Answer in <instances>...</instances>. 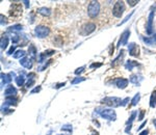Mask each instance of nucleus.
I'll return each instance as SVG.
<instances>
[{
  "label": "nucleus",
  "mask_w": 156,
  "mask_h": 135,
  "mask_svg": "<svg viewBox=\"0 0 156 135\" xmlns=\"http://www.w3.org/2000/svg\"><path fill=\"white\" fill-rule=\"evenodd\" d=\"M99 114L105 119H108V121H116L117 119V114L113 109H106V108H97L96 109Z\"/></svg>",
  "instance_id": "obj_1"
},
{
  "label": "nucleus",
  "mask_w": 156,
  "mask_h": 135,
  "mask_svg": "<svg viewBox=\"0 0 156 135\" xmlns=\"http://www.w3.org/2000/svg\"><path fill=\"white\" fill-rule=\"evenodd\" d=\"M100 12V3L98 1L90 2L89 7H87V14L91 18H96Z\"/></svg>",
  "instance_id": "obj_2"
},
{
  "label": "nucleus",
  "mask_w": 156,
  "mask_h": 135,
  "mask_svg": "<svg viewBox=\"0 0 156 135\" xmlns=\"http://www.w3.org/2000/svg\"><path fill=\"white\" fill-rule=\"evenodd\" d=\"M101 103L105 104V105L109 106V107H118V106L122 105V100L117 97H107L101 101Z\"/></svg>",
  "instance_id": "obj_3"
},
{
  "label": "nucleus",
  "mask_w": 156,
  "mask_h": 135,
  "mask_svg": "<svg viewBox=\"0 0 156 135\" xmlns=\"http://www.w3.org/2000/svg\"><path fill=\"white\" fill-rule=\"evenodd\" d=\"M125 10V4L123 1H118L115 3V5H113V14L115 17H117V18H121V16L123 15V13H124Z\"/></svg>",
  "instance_id": "obj_4"
},
{
  "label": "nucleus",
  "mask_w": 156,
  "mask_h": 135,
  "mask_svg": "<svg viewBox=\"0 0 156 135\" xmlns=\"http://www.w3.org/2000/svg\"><path fill=\"white\" fill-rule=\"evenodd\" d=\"M50 33V29L46 26H37L34 29V34L36 36H38L40 39H43L48 36V34Z\"/></svg>",
  "instance_id": "obj_5"
},
{
  "label": "nucleus",
  "mask_w": 156,
  "mask_h": 135,
  "mask_svg": "<svg viewBox=\"0 0 156 135\" xmlns=\"http://www.w3.org/2000/svg\"><path fill=\"white\" fill-rule=\"evenodd\" d=\"M21 15H22V4L21 3L13 4L10 10V16L13 17V18H18Z\"/></svg>",
  "instance_id": "obj_6"
},
{
  "label": "nucleus",
  "mask_w": 156,
  "mask_h": 135,
  "mask_svg": "<svg viewBox=\"0 0 156 135\" xmlns=\"http://www.w3.org/2000/svg\"><path fill=\"white\" fill-rule=\"evenodd\" d=\"M96 29V25L94 23H85L84 25L81 27L80 33L82 36H87V34H90Z\"/></svg>",
  "instance_id": "obj_7"
},
{
  "label": "nucleus",
  "mask_w": 156,
  "mask_h": 135,
  "mask_svg": "<svg viewBox=\"0 0 156 135\" xmlns=\"http://www.w3.org/2000/svg\"><path fill=\"white\" fill-rule=\"evenodd\" d=\"M129 36H130V31H129V30H125V31L122 33V36H121L120 40H119V43H118L117 47L119 48L120 46L127 45V41H128Z\"/></svg>",
  "instance_id": "obj_8"
},
{
  "label": "nucleus",
  "mask_w": 156,
  "mask_h": 135,
  "mask_svg": "<svg viewBox=\"0 0 156 135\" xmlns=\"http://www.w3.org/2000/svg\"><path fill=\"white\" fill-rule=\"evenodd\" d=\"M128 48H129V54L131 56H135L137 57L140 55V47L137 45H135L134 43H131V44L128 45Z\"/></svg>",
  "instance_id": "obj_9"
},
{
  "label": "nucleus",
  "mask_w": 156,
  "mask_h": 135,
  "mask_svg": "<svg viewBox=\"0 0 156 135\" xmlns=\"http://www.w3.org/2000/svg\"><path fill=\"white\" fill-rule=\"evenodd\" d=\"M153 18H154V12H151L149 15L148 23H147V33L148 34H151L153 31Z\"/></svg>",
  "instance_id": "obj_10"
},
{
  "label": "nucleus",
  "mask_w": 156,
  "mask_h": 135,
  "mask_svg": "<svg viewBox=\"0 0 156 135\" xmlns=\"http://www.w3.org/2000/svg\"><path fill=\"white\" fill-rule=\"evenodd\" d=\"M12 76H14V73H10V74H6L4 75L3 73H1V86L3 85H6L8 84L10 81H12Z\"/></svg>",
  "instance_id": "obj_11"
},
{
  "label": "nucleus",
  "mask_w": 156,
  "mask_h": 135,
  "mask_svg": "<svg viewBox=\"0 0 156 135\" xmlns=\"http://www.w3.org/2000/svg\"><path fill=\"white\" fill-rule=\"evenodd\" d=\"M4 95L6 97H16L17 95V90L13 85H8L7 88L4 90Z\"/></svg>",
  "instance_id": "obj_12"
},
{
  "label": "nucleus",
  "mask_w": 156,
  "mask_h": 135,
  "mask_svg": "<svg viewBox=\"0 0 156 135\" xmlns=\"http://www.w3.org/2000/svg\"><path fill=\"white\" fill-rule=\"evenodd\" d=\"M116 85L118 86L119 88H125L127 85H128V80L125 79V78H118L117 80L115 81Z\"/></svg>",
  "instance_id": "obj_13"
},
{
  "label": "nucleus",
  "mask_w": 156,
  "mask_h": 135,
  "mask_svg": "<svg viewBox=\"0 0 156 135\" xmlns=\"http://www.w3.org/2000/svg\"><path fill=\"white\" fill-rule=\"evenodd\" d=\"M20 65L22 67L26 68V69H31L32 68V62L28 57H24L22 59H20Z\"/></svg>",
  "instance_id": "obj_14"
},
{
  "label": "nucleus",
  "mask_w": 156,
  "mask_h": 135,
  "mask_svg": "<svg viewBox=\"0 0 156 135\" xmlns=\"http://www.w3.org/2000/svg\"><path fill=\"white\" fill-rule=\"evenodd\" d=\"M18 99L16 97H6L5 101H4V105L5 106H10V105H17Z\"/></svg>",
  "instance_id": "obj_15"
},
{
  "label": "nucleus",
  "mask_w": 156,
  "mask_h": 135,
  "mask_svg": "<svg viewBox=\"0 0 156 135\" xmlns=\"http://www.w3.org/2000/svg\"><path fill=\"white\" fill-rule=\"evenodd\" d=\"M54 53H55V51H54V50H46L45 52H43V53L40 55L39 62H43L44 59H45L47 56H51V55H53Z\"/></svg>",
  "instance_id": "obj_16"
},
{
  "label": "nucleus",
  "mask_w": 156,
  "mask_h": 135,
  "mask_svg": "<svg viewBox=\"0 0 156 135\" xmlns=\"http://www.w3.org/2000/svg\"><path fill=\"white\" fill-rule=\"evenodd\" d=\"M124 53H125L124 50H121V52H120V54H119V56H118L117 58H116L115 60H113V62H111V66H113V67H117L118 65H120L121 62H122V59H123V57H124Z\"/></svg>",
  "instance_id": "obj_17"
},
{
  "label": "nucleus",
  "mask_w": 156,
  "mask_h": 135,
  "mask_svg": "<svg viewBox=\"0 0 156 135\" xmlns=\"http://www.w3.org/2000/svg\"><path fill=\"white\" fill-rule=\"evenodd\" d=\"M38 13L41 14L42 16H45V17H49L51 15V10L48 7H41L38 10Z\"/></svg>",
  "instance_id": "obj_18"
},
{
  "label": "nucleus",
  "mask_w": 156,
  "mask_h": 135,
  "mask_svg": "<svg viewBox=\"0 0 156 135\" xmlns=\"http://www.w3.org/2000/svg\"><path fill=\"white\" fill-rule=\"evenodd\" d=\"M28 77H29V79H28L27 83H26V88H31V86L34 84V77H36V74L30 73L29 75H28Z\"/></svg>",
  "instance_id": "obj_19"
},
{
  "label": "nucleus",
  "mask_w": 156,
  "mask_h": 135,
  "mask_svg": "<svg viewBox=\"0 0 156 135\" xmlns=\"http://www.w3.org/2000/svg\"><path fill=\"white\" fill-rule=\"evenodd\" d=\"M137 66H138L137 62H134V60H128V62L125 64L126 70H129V71H131V70L133 69V67H137Z\"/></svg>",
  "instance_id": "obj_20"
},
{
  "label": "nucleus",
  "mask_w": 156,
  "mask_h": 135,
  "mask_svg": "<svg viewBox=\"0 0 156 135\" xmlns=\"http://www.w3.org/2000/svg\"><path fill=\"white\" fill-rule=\"evenodd\" d=\"M28 54L31 56L34 59H36V55H37V49L34 45H30L29 46V49H28Z\"/></svg>",
  "instance_id": "obj_21"
},
{
  "label": "nucleus",
  "mask_w": 156,
  "mask_h": 135,
  "mask_svg": "<svg viewBox=\"0 0 156 135\" xmlns=\"http://www.w3.org/2000/svg\"><path fill=\"white\" fill-rule=\"evenodd\" d=\"M16 82H17V84H18V86L23 85L24 82H25V76H24V73L21 74V75H19L18 77L16 78Z\"/></svg>",
  "instance_id": "obj_22"
},
{
  "label": "nucleus",
  "mask_w": 156,
  "mask_h": 135,
  "mask_svg": "<svg viewBox=\"0 0 156 135\" xmlns=\"http://www.w3.org/2000/svg\"><path fill=\"white\" fill-rule=\"evenodd\" d=\"M53 43H54V45H56L57 47H61L63 44V38H61L60 36H56L55 38L53 39Z\"/></svg>",
  "instance_id": "obj_23"
},
{
  "label": "nucleus",
  "mask_w": 156,
  "mask_h": 135,
  "mask_svg": "<svg viewBox=\"0 0 156 135\" xmlns=\"http://www.w3.org/2000/svg\"><path fill=\"white\" fill-rule=\"evenodd\" d=\"M156 106V90H154L150 98V107L154 108Z\"/></svg>",
  "instance_id": "obj_24"
},
{
  "label": "nucleus",
  "mask_w": 156,
  "mask_h": 135,
  "mask_svg": "<svg viewBox=\"0 0 156 135\" xmlns=\"http://www.w3.org/2000/svg\"><path fill=\"white\" fill-rule=\"evenodd\" d=\"M143 41H144L146 44L148 45H153V44H156V34L154 36H152L151 39H148V38H144L143 39Z\"/></svg>",
  "instance_id": "obj_25"
},
{
  "label": "nucleus",
  "mask_w": 156,
  "mask_h": 135,
  "mask_svg": "<svg viewBox=\"0 0 156 135\" xmlns=\"http://www.w3.org/2000/svg\"><path fill=\"white\" fill-rule=\"evenodd\" d=\"M22 28H23V26L21 25V24H16V25H13L10 26V28H8V31H20V30H22Z\"/></svg>",
  "instance_id": "obj_26"
},
{
  "label": "nucleus",
  "mask_w": 156,
  "mask_h": 135,
  "mask_svg": "<svg viewBox=\"0 0 156 135\" xmlns=\"http://www.w3.org/2000/svg\"><path fill=\"white\" fill-rule=\"evenodd\" d=\"M25 52L23 51V50H19V51H17L16 53L14 54V58H20V59H21V58H24L25 57Z\"/></svg>",
  "instance_id": "obj_27"
},
{
  "label": "nucleus",
  "mask_w": 156,
  "mask_h": 135,
  "mask_svg": "<svg viewBox=\"0 0 156 135\" xmlns=\"http://www.w3.org/2000/svg\"><path fill=\"white\" fill-rule=\"evenodd\" d=\"M7 44H8V39L6 38V36H2L1 38V49L2 50L6 49Z\"/></svg>",
  "instance_id": "obj_28"
},
{
  "label": "nucleus",
  "mask_w": 156,
  "mask_h": 135,
  "mask_svg": "<svg viewBox=\"0 0 156 135\" xmlns=\"http://www.w3.org/2000/svg\"><path fill=\"white\" fill-rule=\"evenodd\" d=\"M140 93H137V95L134 96V98H133V99L131 100V104H130V106H135V105H137V102L140 101Z\"/></svg>",
  "instance_id": "obj_29"
},
{
  "label": "nucleus",
  "mask_w": 156,
  "mask_h": 135,
  "mask_svg": "<svg viewBox=\"0 0 156 135\" xmlns=\"http://www.w3.org/2000/svg\"><path fill=\"white\" fill-rule=\"evenodd\" d=\"M129 81L133 84H138L140 81H138V76L137 75H131L130 78H129Z\"/></svg>",
  "instance_id": "obj_30"
},
{
  "label": "nucleus",
  "mask_w": 156,
  "mask_h": 135,
  "mask_svg": "<svg viewBox=\"0 0 156 135\" xmlns=\"http://www.w3.org/2000/svg\"><path fill=\"white\" fill-rule=\"evenodd\" d=\"M135 115H137V111H133L132 113H131V116L129 117V119L127 121V125H131L132 124V122H133V119H135Z\"/></svg>",
  "instance_id": "obj_31"
},
{
  "label": "nucleus",
  "mask_w": 156,
  "mask_h": 135,
  "mask_svg": "<svg viewBox=\"0 0 156 135\" xmlns=\"http://www.w3.org/2000/svg\"><path fill=\"white\" fill-rule=\"evenodd\" d=\"M84 80H85V78H83V77H77V78H75V79L72 80L71 83L72 84H76V83H79V82L84 81Z\"/></svg>",
  "instance_id": "obj_32"
},
{
  "label": "nucleus",
  "mask_w": 156,
  "mask_h": 135,
  "mask_svg": "<svg viewBox=\"0 0 156 135\" xmlns=\"http://www.w3.org/2000/svg\"><path fill=\"white\" fill-rule=\"evenodd\" d=\"M14 112V110L13 109H8V108H2V113H4V114H8V113H12Z\"/></svg>",
  "instance_id": "obj_33"
},
{
  "label": "nucleus",
  "mask_w": 156,
  "mask_h": 135,
  "mask_svg": "<svg viewBox=\"0 0 156 135\" xmlns=\"http://www.w3.org/2000/svg\"><path fill=\"white\" fill-rule=\"evenodd\" d=\"M61 130H68V131H72V126L71 125H65L61 127Z\"/></svg>",
  "instance_id": "obj_34"
},
{
  "label": "nucleus",
  "mask_w": 156,
  "mask_h": 135,
  "mask_svg": "<svg viewBox=\"0 0 156 135\" xmlns=\"http://www.w3.org/2000/svg\"><path fill=\"white\" fill-rule=\"evenodd\" d=\"M127 3H128L130 6H134L135 4L138 3V1H137V0H128V1H127Z\"/></svg>",
  "instance_id": "obj_35"
},
{
  "label": "nucleus",
  "mask_w": 156,
  "mask_h": 135,
  "mask_svg": "<svg viewBox=\"0 0 156 135\" xmlns=\"http://www.w3.org/2000/svg\"><path fill=\"white\" fill-rule=\"evenodd\" d=\"M0 18H1V25H5V24L7 23V20H6V18L3 16V15L0 16Z\"/></svg>",
  "instance_id": "obj_36"
},
{
  "label": "nucleus",
  "mask_w": 156,
  "mask_h": 135,
  "mask_svg": "<svg viewBox=\"0 0 156 135\" xmlns=\"http://www.w3.org/2000/svg\"><path fill=\"white\" fill-rule=\"evenodd\" d=\"M19 40H20V36H14L12 38V42L15 43V44H16V43H18Z\"/></svg>",
  "instance_id": "obj_37"
},
{
  "label": "nucleus",
  "mask_w": 156,
  "mask_h": 135,
  "mask_svg": "<svg viewBox=\"0 0 156 135\" xmlns=\"http://www.w3.org/2000/svg\"><path fill=\"white\" fill-rule=\"evenodd\" d=\"M132 15H133V12H131V13H130V15H128V16H127L126 18H125V20H123L122 22H121V24H124L125 22H127V21H128V19L130 18V17L132 16ZM121 24H120V25H121Z\"/></svg>",
  "instance_id": "obj_38"
},
{
  "label": "nucleus",
  "mask_w": 156,
  "mask_h": 135,
  "mask_svg": "<svg viewBox=\"0 0 156 135\" xmlns=\"http://www.w3.org/2000/svg\"><path fill=\"white\" fill-rule=\"evenodd\" d=\"M145 110H140V116H138V121H142L143 119H144V115H145Z\"/></svg>",
  "instance_id": "obj_39"
},
{
  "label": "nucleus",
  "mask_w": 156,
  "mask_h": 135,
  "mask_svg": "<svg viewBox=\"0 0 156 135\" xmlns=\"http://www.w3.org/2000/svg\"><path fill=\"white\" fill-rule=\"evenodd\" d=\"M15 48H16V47H15V46H12V47H10V49L7 51V54H8V55H10V54H13V53H14V51H15Z\"/></svg>",
  "instance_id": "obj_40"
},
{
  "label": "nucleus",
  "mask_w": 156,
  "mask_h": 135,
  "mask_svg": "<svg viewBox=\"0 0 156 135\" xmlns=\"http://www.w3.org/2000/svg\"><path fill=\"white\" fill-rule=\"evenodd\" d=\"M83 70H84V67H81V68H79V69H77V70H76V71H75V74H76V75H78V74H80L81 72L83 71Z\"/></svg>",
  "instance_id": "obj_41"
},
{
  "label": "nucleus",
  "mask_w": 156,
  "mask_h": 135,
  "mask_svg": "<svg viewBox=\"0 0 156 135\" xmlns=\"http://www.w3.org/2000/svg\"><path fill=\"white\" fill-rule=\"evenodd\" d=\"M40 90H41V86H38V88H34V90H31V93H39Z\"/></svg>",
  "instance_id": "obj_42"
},
{
  "label": "nucleus",
  "mask_w": 156,
  "mask_h": 135,
  "mask_svg": "<svg viewBox=\"0 0 156 135\" xmlns=\"http://www.w3.org/2000/svg\"><path fill=\"white\" fill-rule=\"evenodd\" d=\"M102 66V64L101 62H99V64H92L91 65V68H99V67H101Z\"/></svg>",
  "instance_id": "obj_43"
},
{
  "label": "nucleus",
  "mask_w": 156,
  "mask_h": 135,
  "mask_svg": "<svg viewBox=\"0 0 156 135\" xmlns=\"http://www.w3.org/2000/svg\"><path fill=\"white\" fill-rule=\"evenodd\" d=\"M146 124H147V121H146V122H144V123H143L142 125H140V127L137 128V130H140V129H143V128H144L145 126H146Z\"/></svg>",
  "instance_id": "obj_44"
},
{
  "label": "nucleus",
  "mask_w": 156,
  "mask_h": 135,
  "mask_svg": "<svg viewBox=\"0 0 156 135\" xmlns=\"http://www.w3.org/2000/svg\"><path fill=\"white\" fill-rule=\"evenodd\" d=\"M128 101H129L128 98H126V99H125V100H123V101H122V105H123V106H125V105H126V104H127V102H128Z\"/></svg>",
  "instance_id": "obj_45"
},
{
  "label": "nucleus",
  "mask_w": 156,
  "mask_h": 135,
  "mask_svg": "<svg viewBox=\"0 0 156 135\" xmlns=\"http://www.w3.org/2000/svg\"><path fill=\"white\" fill-rule=\"evenodd\" d=\"M65 82L63 83H58V84H56V86H55V88H61V86H65Z\"/></svg>",
  "instance_id": "obj_46"
},
{
  "label": "nucleus",
  "mask_w": 156,
  "mask_h": 135,
  "mask_svg": "<svg viewBox=\"0 0 156 135\" xmlns=\"http://www.w3.org/2000/svg\"><path fill=\"white\" fill-rule=\"evenodd\" d=\"M148 133H149L148 130H145V131H143L140 135H148Z\"/></svg>",
  "instance_id": "obj_47"
},
{
  "label": "nucleus",
  "mask_w": 156,
  "mask_h": 135,
  "mask_svg": "<svg viewBox=\"0 0 156 135\" xmlns=\"http://www.w3.org/2000/svg\"><path fill=\"white\" fill-rule=\"evenodd\" d=\"M24 3H25V6L26 7H29V1H27V0H25V1H23Z\"/></svg>",
  "instance_id": "obj_48"
},
{
  "label": "nucleus",
  "mask_w": 156,
  "mask_h": 135,
  "mask_svg": "<svg viewBox=\"0 0 156 135\" xmlns=\"http://www.w3.org/2000/svg\"><path fill=\"white\" fill-rule=\"evenodd\" d=\"M92 135H99V133L97 131H95V130H93V132H92Z\"/></svg>",
  "instance_id": "obj_49"
},
{
  "label": "nucleus",
  "mask_w": 156,
  "mask_h": 135,
  "mask_svg": "<svg viewBox=\"0 0 156 135\" xmlns=\"http://www.w3.org/2000/svg\"><path fill=\"white\" fill-rule=\"evenodd\" d=\"M153 123H154V125L156 126V119H154V121H153Z\"/></svg>",
  "instance_id": "obj_50"
},
{
  "label": "nucleus",
  "mask_w": 156,
  "mask_h": 135,
  "mask_svg": "<svg viewBox=\"0 0 156 135\" xmlns=\"http://www.w3.org/2000/svg\"><path fill=\"white\" fill-rule=\"evenodd\" d=\"M155 10H156V7H155Z\"/></svg>",
  "instance_id": "obj_51"
}]
</instances>
